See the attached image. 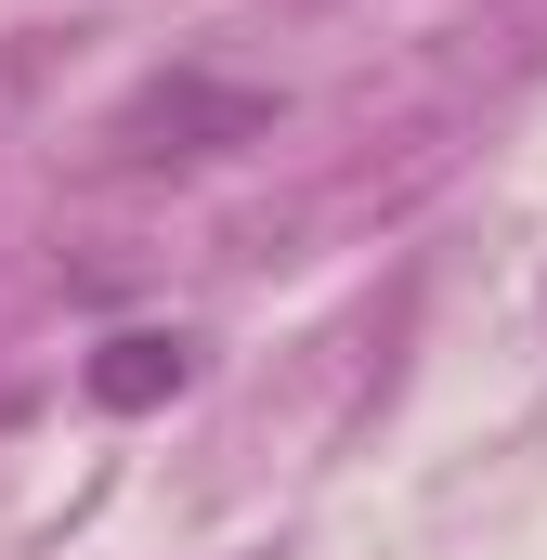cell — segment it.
I'll return each instance as SVG.
<instances>
[{
    "mask_svg": "<svg viewBox=\"0 0 547 560\" xmlns=\"http://www.w3.org/2000/svg\"><path fill=\"white\" fill-rule=\"evenodd\" d=\"M274 118V92H235V79H156V92H131L118 105V131H105V156L118 170H183V156H222V143H248Z\"/></svg>",
    "mask_w": 547,
    "mask_h": 560,
    "instance_id": "cell-1",
    "label": "cell"
},
{
    "mask_svg": "<svg viewBox=\"0 0 547 560\" xmlns=\"http://www.w3.org/2000/svg\"><path fill=\"white\" fill-rule=\"evenodd\" d=\"M183 378H196V339H156V326H131V339H105V352H92V405H105V418L170 405Z\"/></svg>",
    "mask_w": 547,
    "mask_h": 560,
    "instance_id": "cell-2",
    "label": "cell"
}]
</instances>
